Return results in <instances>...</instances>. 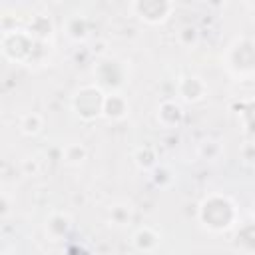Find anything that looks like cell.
Returning a JSON list of instances; mask_svg holds the SVG:
<instances>
[{
    "label": "cell",
    "mask_w": 255,
    "mask_h": 255,
    "mask_svg": "<svg viewBox=\"0 0 255 255\" xmlns=\"http://www.w3.org/2000/svg\"><path fill=\"white\" fill-rule=\"evenodd\" d=\"M98 70H106V74H96L98 76V86L104 90V86L108 84V86H112V80L110 78H114V84L116 86H120V82H122V78H124V68H122V64L118 62V60H102L100 64H98Z\"/></svg>",
    "instance_id": "10"
},
{
    "label": "cell",
    "mask_w": 255,
    "mask_h": 255,
    "mask_svg": "<svg viewBox=\"0 0 255 255\" xmlns=\"http://www.w3.org/2000/svg\"><path fill=\"white\" fill-rule=\"evenodd\" d=\"M199 155L205 159V161H215V159H219V155H221V145H219V141H215V139H205L203 143H199Z\"/></svg>",
    "instance_id": "17"
},
{
    "label": "cell",
    "mask_w": 255,
    "mask_h": 255,
    "mask_svg": "<svg viewBox=\"0 0 255 255\" xmlns=\"http://www.w3.org/2000/svg\"><path fill=\"white\" fill-rule=\"evenodd\" d=\"M8 209H10V207H8V197L2 195V215H4V217L8 215Z\"/></svg>",
    "instance_id": "20"
},
{
    "label": "cell",
    "mask_w": 255,
    "mask_h": 255,
    "mask_svg": "<svg viewBox=\"0 0 255 255\" xmlns=\"http://www.w3.org/2000/svg\"><path fill=\"white\" fill-rule=\"evenodd\" d=\"M104 102H106V92L98 84H90V86H82L72 96V110L80 120L94 122L100 116H104Z\"/></svg>",
    "instance_id": "3"
},
{
    "label": "cell",
    "mask_w": 255,
    "mask_h": 255,
    "mask_svg": "<svg viewBox=\"0 0 255 255\" xmlns=\"http://www.w3.org/2000/svg\"><path fill=\"white\" fill-rule=\"evenodd\" d=\"M64 30H66V36L74 42H84L88 38V32H90V26H88V20L80 14H74L66 20L64 24Z\"/></svg>",
    "instance_id": "12"
},
{
    "label": "cell",
    "mask_w": 255,
    "mask_h": 255,
    "mask_svg": "<svg viewBox=\"0 0 255 255\" xmlns=\"http://www.w3.org/2000/svg\"><path fill=\"white\" fill-rule=\"evenodd\" d=\"M183 108L175 102V100H163L159 106H157V122L167 128V129H173V128H179L181 122H183Z\"/></svg>",
    "instance_id": "6"
},
{
    "label": "cell",
    "mask_w": 255,
    "mask_h": 255,
    "mask_svg": "<svg viewBox=\"0 0 255 255\" xmlns=\"http://www.w3.org/2000/svg\"><path fill=\"white\" fill-rule=\"evenodd\" d=\"M108 219H110L112 225H116V227H124V225H128V223L131 221V207L126 205V203H116V205L110 207V211H108Z\"/></svg>",
    "instance_id": "15"
},
{
    "label": "cell",
    "mask_w": 255,
    "mask_h": 255,
    "mask_svg": "<svg viewBox=\"0 0 255 255\" xmlns=\"http://www.w3.org/2000/svg\"><path fill=\"white\" fill-rule=\"evenodd\" d=\"M253 215H255V209H253Z\"/></svg>",
    "instance_id": "21"
},
{
    "label": "cell",
    "mask_w": 255,
    "mask_h": 255,
    "mask_svg": "<svg viewBox=\"0 0 255 255\" xmlns=\"http://www.w3.org/2000/svg\"><path fill=\"white\" fill-rule=\"evenodd\" d=\"M177 40H179L181 46L191 48V46H195V44L199 42V30H197L195 26H183V28L177 32Z\"/></svg>",
    "instance_id": "18"
},
{
    "label": "cell",
    "mask_w": 255,
    "mask_h": 255,
    "mask_svg": "<svg viewBox=\"0 0 255 255\" xmlns=\"http://www.w3.org/2000/svg\"><path fill=\"white\" fill-rule=\"evenodd\" d=\"M241 120L249 131H255V100L245 102V106L241 108Z\"/></svg>",
    "instance_id": "19"
},
{
    "label": "cell",
    "mask_w": 255,
    "mask_h": 255,
    "mask_svg": "<svg viewBox=\"0 0 255 255\" xmlns=\"http://www.w3.org/2000/svg\"><path fill=\"white\" fill-rule=\"evenodd\" d=\"M86 155H88V151H86V147H84L82 143H68V145L62 149V159H64L66 163H70V165L82 163V161L86 159Z\"/></svg>",
    "instance_id": "16"
},
{
    "label": "cell",
    "mask_w": 255,
    "mask_h": 255,
    "mask_svg": "<svg viewBox=\"0 0 255 255\" xmlns=\"http://www.w3.org/2000/svg\"><path fill=\"white\" fill-rule=\"evenodd\" d=\"M197 219L201 221V225L205 229L221 233V231H227L235 225L237 207L227 195L209 193L207 197L201 199V203L197 207Z\"/></svg>",
    "instance_id": "1"
},
{
    "label": "cell",
    "mask_w": 255,
    "mask_h": 255,
    "mask_svg": "<svg viewBox=\"0 0 255 255\" xmlns=\"http://www.w3.org/2000/svg\"><path fill=\"white\" fill-rule=\"evenodd\" d=\"M131 12L145 24L155 26V24H163L169 14L173 12V2L169 0H137L129 4Z\"/></svg>",
    "instance_id": "4"
},
{
    "label": "cell",
    "mask_w": 255,
    "mask_h": 255,
    "mask_svg": "<svg viewBox=\"0 0 255 255\" xmlns=\"http://www.w3.org/2000/svg\"><path fill=\"white\" fill-rule=\"evenodd\" d=\"M133 247L137 249V251H143V253H149V251H153L157 245H159V241H161V237H159V233L155 231V229H151V227H139L135 233H133Z\"/></svg>",
    "instance_id": "11"
},
{
    "label": "cell",
    "mask_w": 255,
    "mask_h": 255,
    "mask_svg": "<svg viewBox=\"0 0 255 255\" xmlns=\"http://www.w3.org/2000/svg\"><path fill=\"white\" fill-rule=\"evenodd\" d=\"M128 110H129V104L128 100L118 94V92H112V94H106V102H104V118L108 120H124L128 116Z\"/></svg>",
    "instance_id": "9"
},
{
    "label": "cell",
    "mask_w": 255,
    "mask_h": 255,
    "mask_svg": "<svg viewBox=\"0 0 255 255\" xmlns=\"http://www.w3.org/2000/svg\"><path fill=\"white\" fill-rule=\"evenodd\" d=\"M28 34L38 40V42H48L52 36H54V22L48 14H36L30 18L28 26H26Z\"/></svg>",
    "instance_id": "7"
},
{
    "label": "cell",
    "mask_w": 255,
    "mask_h": 255,
    "mask_svg": "<svg viewBox=\"0 0 255 255\" xmlns=\"http://www.w3.org/2000/svg\"><path fill=\"white\" fill-rule=\"evenodd\" d=\"M177 94L187 104H197L207 96V84L199 76H185L177 84Z\"/></svg>",
    "instance_id": "5"
},
{
    "label": "cell",
    "mask_w": 255,
    "mask_h": 255,
    "mask_svg": "<svg viewBox=\"0 0 255 255\" xmlns=\"http://www.w3.org/2000/svg\"><path fill=\"white\" fill-rule=\"evenodd\" d=\"M36 46H38V40H34L26 28H12L8 32H2L0 48L4 58L10 62L32 64Z\"/></svg>",
    "instance_id": "2"
},
{
    "label": "cell",
    "mask_w": 255,
    "mask_h": 255,
    "mask_svg": "<svg viewBox=\"0 0 255 255\" xmlns=\"http://www.w3.org/2000/svg\"><path fill=\"white\" fill-rule=\"evenodd\" d=\"M42 128H44V118L36 112H28L20 118V131L24 135H36L42 131Z\"/></svg>",
    "instance_id": "14"
},
{
    "label": "cell",
    "mask_w": 255,
    "mask_h": 255,
    "mask_svg": "<svg viewBox=\"0 0 255 255\" xmlns=\"http://www.w3.org/2000/svg\"><path fill=\"white\" fill-rule=\"evenodd\" d=\"M70 229H72V219H70L68 213L54 211V213L48 215V219H46V233H48L50 239L58 241V239L66 237L70 233Z\"/></svg>",
    "instance_id": "8"
},
{
    "label": "cell",
    "mask_w": 255,
    "mask_h": 255,
    "mask_svg": "<svg viewBox=\"0 0 255 255\" xmlns=\"http://www.w3.org/2000/svg\"><path fill=\"white\" fill-rule=\"evenodd\" d=\"M133 161H135V165L139 169L149 171V169H153L157 165V153H155V149L151 145H141V147H137L133 151Z\"/></svg>",
    "instance_id": "13"
}]
</instances>
